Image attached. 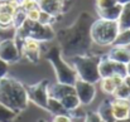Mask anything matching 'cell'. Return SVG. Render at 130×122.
Returning a JSON list of instances; mask_svg holds the SVG:
<instances>
[{"instance_id":"obj_11","label":"cell","mask_w":130,"mask_h":122,"mask_svg":"<svg viewBox=\"0 0 130 122\" xmlns=\"http://www.w3.org/2000/svg\"><path fill=\"white\" fill-rule=\"evenodd\" d=\"M22 58L19 47L14 38L0 40V59L8 64H13L19 62Z\"/></svg>"},{"instance_id":"obj_22","label":"cell","mask_w":130,"mask_h":122,"mask_svg":"<svg viewBox=\"0 0 130 122\" xmlns=\"http://www.w3.org/2000/svg\"><path fill=\"white\" fill-rule=\"evenodd\" d=\"M18 117V113L9 110L4 105L0 103V122H13Z\"/></svg>"},{"instance_id":"obj_5","label":"cell","mask_w":130,"mask_h":122,"mask_svg":"<svg viewBox=\"0 0 130 122\" xmlns=\"http://www.w3.org/2000/svg\"><path fill=\"white\" fill-rule=\"evenodd\" d=\"M34 39V40L43 43V42H51L56 39V32L51 25H43L38 22H30L25 20L18 29H15L14 40L19 44L23 39Z\"/></svg>"},{"instance_id":"obj_14","label":"cell","mask_w":130,"mask_h":122,"mask_svg":"<svg viewBox=\"0 0 130 122\" xmlns=\"http://www.w3.org/2000/svg\"><path fill=\"white\" fill-rule=\"evenodd\" d=\"M37 4L41 11L47 13L54 18L61 16L67 10L66 0H37Z\"/></svg>"},{"instance_id":"obj_13","label":"cell","mask_w":130,"mask_h":122,"mask_svg":"<svg viewBox=\"0 0 130 122\" xmlns=\"http://www.w3.org/2000/svg\"><path fill=\"white\" fill-rule=\"evenodd\" d=\"M75 87V91H76V94L81 102V106H87V105H91L96 97V87L95 84L92 83H88V82L81 81V79H77L76 83L73 84Z\"/></svg>"},{"instance_id":"obj_3","label":"cell","mask_w":130,"mask_h":122,"mask_svg":"<svg viewBox=\"0 0 130 122\" xmlns=\"http://www.w3.org/2000/svg\"><path fill=\"white\" fill-rule=\"evenodd\" d=\"M45 59L51 63V66L54 69L57 83L73 86L76 83V81L78 79L77 74H76V71L66 60V58L62 55V52H61L58 45H53L47 50Z\"/></svg>"},{"instance_id":"obj_24","label":"cell","mask_w":130,"mask_h":122,"mask_svg":"<svg viewBox=\"0 0 130 122\" xmlns=\"http://www.w3.org/2000/svg\"><path fill=\"white\" fill-rule=\"evenodd\" d=\"M114 45H121V47H129L130 45V29L121 30L118 34V38L114 43Z\"/></svg>"},{"instance_id":"obj_20","label":"cell","mask_w":130,"mask_h":122,"mask_svg":"<svg viewBox=\"0 0 130 122\" xmlns=\"http://www.w3.org/2000/svg\"><path fill=\"white\" fill-rule=\"evenodd\" d=\"M96 112L100 115V117L102 118L104 122H115L112 111H111V99H104L100 103Z\"/></svg>"},{"instance_id":"obj_28","label":"cell","mask_w":130,"mask_h":122,"mask_svg":"<svg viewBox=\"0 0 130 122\" xmlns=\"http://www.w3.org/2000/svg\"><path fill=\"white\" fill-rule=\"evenodd\" d=\"M84 122H104V121H102V118L100 117V115L96 111H90V112H86Z\"/></svg>"},{"instance_id":"obj_32","label":"cell","mask_w":130,"mask_h":122,"mask_svg":"<svg viewBox=\"0 0 130 122\" xmlns=\"http://www.w3.org/2000/svg\"><path fill=\"white\" fill-rule=\"evenodd\" d=\"M124 83L126 84V87H128V89H129V94H130V77L129 76H126V77L124 78Z\"/></svg>"},{"instance_id":"obj_12","label":"cell","mask_w":130,"mask_h":122,"mask_svg":"<svg viewBox=\"0 0 130 122\" xmlns=\"http://www.w3.org/2000/svg\"><path fill=\"white\" fill-rule=\"evenodd\" d=\"M19 50H20V55L23 58H25L28 62L37 64L39 62L41 58V43L34 39H23L18 44Z\"/></svg>"},{"instance_id":"obj_9","label":"cell","mask_w":130,"mask_h":122,"mask_svg":"<svg viewBox=\"0 0 130 122\" xmlns=\"http://www.w3.org/2000/svg\"><path fill=\"white\" fill-rule=\"evenodd\" d=\"M99 74L101 78H107V77H126V71L125 66L120 64L107 57V54L101 55L100 63H99Z\"/></svg>"},{"instance_id":"obj_33","label":"cell","mask_w":130,"mask_h":122,"mask_svg":"<svg viewBox=\"0 0 130 122\" xmlns=\"http://www.w3.org/2000/svg\"><path fill=\"white\" fill-rule=\"evenodd\" d=\"M125 71H126V76L130 77V62L128 64H125Z\"/></svg>"},{"instance_id":"obj_36","label":"cell","mask_w":130,"mask_h":122,"mask_svg":"<svg viewBox=\"0 0 130 122\" xmlns=\"http://www.w3.org/2000/svg\"><path fill=\"white\" fill-rule=\"evenodd\" d=\"M38 122H48V121H45V120H38Z\"/></svg>"},{"instance_id":"obj_25","label":"cell","mask_w":130,"mask_h":122,"mask_svg":"<svg viewBox=\"0 0 130 122\" xmlns=\"http://www.w3.org/2000/svg\"><path fill=\"white\" fill-rule=\"evenodd\" d=\"M19 8L28 13L30 10H34V9H38V4H37V0H19Z\"/></svg>"},{"instance_id":"obj_21","label":"cell","mask_w":130,"mask_h":122,"mask_svg":"<svg viewBox=\"0 0 130 122\" xmlns=\"http://www.w3.org/2000/svg\"><path fill=\"white\" fill-rule=\"evenodd\" d=\"M47 111H48L49 113H52L53 116L68 115V112H67V110L63 107V105H62L58 99H56V98H53V97H51V96H49V98H48V107H47Z\"/></svg>"},{"instance_id":"obj_27","label":"cell","mask_w":130,"mask_h":122,"mask_svg":"<svg viewBox=\"0 0 130 122\" xmlns=\"http://www.w3.org/2000/svg\"><path fill=\"white\" fill-rule=\"evenodd\" d=\"M56 20H57V18H54V16H52V15H49V14H47V13L41 11L38 23H41V24H43V25H51V27H52L53 23H56Z\"/></svg>"},{"instance_id":"obj_35","label":"cell","mask_w":130,"mask_h":122,"mask_svg":"<svg viewBox=\"0 0 130 122\" xmlns=\"http://www.w3.org/2000/svg\"><path fill=\"white\" fill-rule=\"evenodd\" d=\"M115 122H130V117L126 118V120H121V121H115Z\"/></svg>"},{"instance_id":"obj_7","label":"cell","mask_w":130,"mask_h":122,"mask_svg":"<svg viewBox=\"0 0 130 122\" xmlns=\"http://www.w3.org/2000/svg\"><path fill=\"white\" fill-rule=\"evenodd\" d=\"M49 96L58 99L63 107L67 110V112H72L77 108L81 107V102L76 94L75 87L73 86H68V84H61V83H53L49 84L48 88Z\"/></svg>"},{"instance_id":"obj_10","label":"cell","mask_w":130,"mask_h":122,"mask_svg":"<svg viewBox=\"0 0 130 122\" xmlns=\"http://www.w3.org/2000/svg\"><path fill=\"white\" fill-rule=\"evenodd\" d=\"M19 0H0V29H11Z\"/></svg>"},{"instance_id":"obj_1","label":"cell","mask_w":130,"mask_h":122,"mask_svg":"<svg viewBox=\"0 0 130 122\" xmlns=\"http://www.w3.org/2000/svg\"><path fill=\"white\" fill-rule=\"evenodd\" d=\"M92 23L93 19L91 14L82 11L70 27L56 32V39L58 40V47L64 58L71 59L77 55L91 54L90 50L93 43L90 29Z\"/></svg>"},{"instance_id":"obj_18","label":"cell","mask_w":130,"mask_h":122,"mask_svg":"<svg viewBox=\"0 0 130 122\" xmlns=\"http://www.w3.org/2000/svg\"><path fill=\"white\" fill-rule=\"evenodd\" d=\"M121 6L120 4H116L115 6H111L109 9H104V10H96L97 15H99V19H105V20H112V22H116L119 15H120V11H121Z\"/></svg>"},{"instance_id":"obj_37","label":"cell","mask_w":130,"mask_h":122,"mask_svg":"<svg viewBox=\"0 0 130 122\" xmlns=\"http://www.w3.org/2000/svg\"><path fill=\"white\" fill-rule=\"evenodd\" d=\"M0 40H1V39H0Z\"/></svg>"},{"instance_id":"obj_16","label":"cell","mask_w":130,"mask_h":122,"mask_svg":"<svg viewBox=\"0 0 130 122\" xmlns=\"http://www.w3.org/2000/svg\"><path fill=\"white\" fill-rule=\"evenodd\" d=\"M107 57L120 64H128L130 62V49L129 47L121 45H111V49L107 53Z\"/></svg>"},{"instance_id":"obj_17","label":"cell","mask_w":130,"mask_h":122,"mask_svg":"<svg viewBox=\"0 0 130 122\" xmlns=\"http://www.w3.org/2000/svg\"><path fill=\"white\" fill-rule=\"evenodd\" d=\"M125 77H119V76H114V77H107V78H101L100 79V87L102 89L104 93L112 96L115 89L118 88L119 84H121Z\"/></svg>"},{"instance_id":"obj_31","label":"cell","mask_w":130,"mask_h":122,"mask_svg":"<svg viewBox=\"0 0 130 122\" xmlns=\"http://www.w3.org/2000/svg\"><path fill=\"white\" fill-rule=\"evenodd\" d=\"M52 122H72V118L70 117V115H58L53 116Z\"/></svg>"},{"instance_id":"obj_30","label":"cell","mask_w":130,"mask_h":122,"mask_svg":"<svg viewBox=\"0 0 130 122\" xmlns=\"http://www.w3.org/2000/svg\"><path fill=\"white\" fill-rule=\"evenodd\" d=\"M8 72H9V64L0 59V81L8 77Z\"/></svg>"},{"instance_id":"obj_19","label":"cell","mask_w":130,"mask_h":122,"mask_svg":"<svg viewBox=\"0 0 130 122\" xmlns=\"http://www.w3.org/2000/svg\"><path fill=\"white\" fill-rule=\"evenodd\" d=\"M116 23H118L120 32L130 29V3L121 6V11H120V15H119Z\"/></svg>"},{"instance_id":"obj_29","label":"cell","mask_w":130,"mask_h":122,"mask_svg":"<svg viewBox=\"0 0 130 122\" xmlns=\"http://www.w3.org/2000/svg\"><path fill=\"white\" fill-rule=\"evenodd\" d=\"M39 15H41V9H34V10H30L27 13V19L30 20V22H38L39 19Z\"/></svg>"},{"instance_id":"obj_15","label":"cell","mask_w":130,"mask_h":122,"mask_svg":"<svg viewBox=\"0 0 130 122\" xmlns=\"http://www.w3.org/2000/svg\"><path fill=\"white\" fill-rule=\"evenodd\" d=\"M111 111L115 121L126 120L130 117V101L128 99H111Z\"/></svg>"},{"instance_id":"obj_6","label":"cell","mask_w":130,"mask_h":122,"mask_svg":"<svg viewBox=\"0 0 130 122\" xmlns=\"http://www.w3.org/2000/svg\"><path fill=\"white\" fill-rule=\"evenodd\" d=\"M119 32L120 30L116 22L96 19L91 24L90 35L93 44L100 47H109V45H114Z\"/></svg>"},{"instance_id":"obj_26","label":"cell","mask_w":130,"mask_h":122,"mask_svg":"<svg viewBox=\"0 0 130 122\" xmlns=\"http://www.w3.org/2000/svg\"><path fill=\"white\" fill-rule=\"evenodd\" d=\"M116 4H118V0H96L95 6H96V10H104V9L115 6Z\"/></svg>"},{"instance_id":"obj_2","label":"cell","mask_w":130,"mask_h":122,"mask_svg":"<svg viewBox=\"0 0 130 122\" xmlns=\"http://www.w3.org/2000/svg\"><path fill=\"white\" fill-rule=\"evenodd\" d=\"M0 103L19 113L29 105L27 88L15 78L5 77L0 81Z\"/></svg>"},{"instance_id":"obj_34","label":"cell","mask_w":130,"mask_h":122,"mask_svg":"<svg viewBox=\"0 0 130 122\" xmlns=\"http://www.w3.org/2000/svg\"><path fill=\"white\" fill-rule=\"evenodd\" d=\"M128 3H130V0H118V4H120V5H125Z\"/></svg>"},{"instance_id":"obj_4","label":"cell","mask_w":130,"mask_h":122,"mask_svg":"<svg viewBox=\"0 0 130 122\" xmlns=\"http://www.w3.org/2000/svg\"><path fill=\"white\" fill-rule=\"evenodd\" d=\"M101 55L87 54L71 58V66L76 71L77 78L92 84L99 83L101 77L99 74V63Z\"/></svg>"},{"instance_id":"obj_23","label":"cell","mask_w":130,"mask_h":122,"mask_svg":"<svg viewBox=\"0 0 130 122\" xmlns=\"http://www.w3.org/2000/svg\"><path fill=\"white\" fill-rule=\"evenodd\" d=\"M112 96H114V98H118V99H128V101H130L129 89H128L126 84L124 83V81H123L121 84L118 86V88L115 89Z\"/></svg>"},{"instance_id":"obj_8","label":"cell","mask_w":130,"mask_h":122,"mask_svg":"<svg viewBox=\"0 0 130 122\" xmlns=\"http://www.w3.org/2000/svg\"><path fill=\"white\" fill-rule=\"evenodd\" d=\"M49 84L51 83L48 79H42V81L37 82L34 84L25 86L29 102H33L37 107L42 108L44 111H47V107H48V98H49L48 88H49Z\"/></svg>"}]
</instances>
